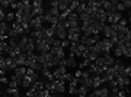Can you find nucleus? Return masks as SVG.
I'll list each match as a JSON object with an SVG mask.
<instances>
[{
  "instance_id": "1",
  "label": "nucleus",
  "mask_w": 131,
  "mask_h": 97,
  "mask_svg": "<svg viewBox=\"0 0 131 97\" xmlns=\"http://www.w3.org/2000/svg\"><path fill=\"white\" fill-rule=\"evenodd\" d=\"M56 38H57V39H60V41H63V39H66V38H67V29L63 28V25H61V23H58V25H57Z\"/></svg>"
},
{
  "instance_id": "2",
  "label": "nucleus",
  "mask_w": 131,
  "mask_h": 97,
  "mask_svg": "<svg viewBox=\"0 0 131 97\" xmlns=\"http://www.w3.org/2000/svg\"><path fill=\"white\" fill-rule=\"evenodd\" d=\"M102 54L105 55V54H109V52L112 51L114 46L111 45V42H109V39H102Z\"/></svg>"
},
{
  "instance_id": "3",
  "label": "nucleus",
  "mask_w": 131,
  "mask_h": 97,
  "mask_svg": "<svg viewBox=\"0 0 131 97\" xmlns=\"http://www.w3.org/2000/svg\"><path fill=\"white\" fill-rule=\"evenodd\" d=\"M42 18H32V20L29 22V26L31 28H35V31H38V29L42 28Z\"/></svg>"
},
{
  "instance_id": "4",
  "label": "nucleus",
  "mask_w": 131,
  "mask_h": 97,
  "mask_svg": "<svg viewBox=\"0 0 131 97\" xmlns=\"http://www.w3.org/2000/svg\"><path fill=\"white\" fill-rule=\"evenodd\" d=\"M13 71H15V75H16L19 80H22L25 77V74H26V68H25V67H16Z\"/></svg>"
},
{
  "instance_id": "5",
  "label": "nucleus",
  "mask_w": 131,
  "mask_h": 97,
  "mask_svg": "<svg viewBox=\"0 0 131 97\" xmlns=\"http://www.w3.org/2000/svg\"><path fill=\"white\" fill-rule=\"evenodd\" d=\"M66 73H67V71H66V67H57V70L52 73V77H54V80H56V78H61Z\"/></svg>"
},
{
  "instance_id": "6",
  "label": "nucleus",
  "mask_w": 131,
  "mask_h": 97,
  "mask_svg": "<svg viewBox=\"0 0 131 97\" xmlns=\"http://www.w3.org/2000/svg\"><path fill=\"white\" fill-rule=\"evenodd\" d=\"M5 62H6V68H7V71H10V70H15L18 65H16V62L13 61V58H10V57H7V58H5Z\"/></svg>"
},
{
  "instance_id": "7",
  "label": "nucleus",
  "mask_w": 131,
  "mask_h": 97,
  "mask_svg": "<svg viewBox=\"0 0 131 97\" xmlns=\"http://www.w3.org/2000/svg\"><path fill=\"white\" fill-rule=\"evenodd\" d=\"M34 49H35V41H34L32 38H29L26 46L24 48V52H34Z\"/></svg>"
},
{
  "instance_id": "8",
  "label": "nucleus",
  "mask_w": 131,
  "mask_h": 97,
  "mask_svg": "<svg viewBox=\"0 0 131 97\" xmlns=\"http://www.w3.org/2000/svg\"><path fill=\"white\" fill-rule=\"evenodd\" d=\"M88 91H89V87H86L84 84H82V86H79V87H77L76 94H79L80 97H82V96H88Z\"/></svg>"
},
{
  "instance_id": "9",
  "label": "nucleus",
  "mask_w": 131,
  "mask_h": 97,
  "mask_svg": "<svg viewBox=\"0 0 131 97\" xmlns=\"http://www.w3.org/2000/svg\"><path fill=\"white\" fill-rule=\"evenodd\" d=\"M69 0H58V10L60 12H66V10L69 9Z\"/></svg>"
},
{
  "instance_id": "10",
  "label": "nucleus",
  "mask_w": 131,
  "mask_h": 97,
  "mask_svg": "<svg viewBox=\"0 0 131 97\" xmlns=\"http://www.w3.org/2000/svg\"><path fill=\"white\" fill-rule=\"evenodd\" d=\"M101 84H102V80H101V77L95 74L93 77H92V87H93V88H99V87H101Z\"/></svg>"
},
{
  "instance_id": "11",
  "label": "nucleus",
  "mask_w": 131,
  "mask_h": 97,
  "mask_svg": "<svg viewBox=\"0 0 131 97\" xmlns=\"http://www.w3.org/2000/svg\"><path fill=\"white\" fill-rule=\"evenodd\" d=\"M103 61H105V65H106V67H112L114 62H115L114 57H111L109 54H105V55H103Z\"/></svg>"
},
{
  "instance_id": "12",
  "label": "nucleus",
  "mask_w": 131,
  "mask_h": 97,
  "mask_svg": "<svg viewBox=\"0 0 131 97\" xmlns=\"http://www.w3.org/2000/svg\"><path fill=\"white\" fill-rule=\"evenodd\" d=\"M93 54H96L98 57H101V54H102V42L101 41H98L93 45Z\"/></svg>"
},
{
  "instance_id": "13",
  "label": "nucleus",
  "mask_w": 131,
  "mask_h": 97,
  "mask_svg": "<svg viewBox=\"0 0 131 97\" xmlns=\"http://www.w3.org/2000/svg\"><path fill=\"white\" fill-rule=\"evenodd\" d=\"M42 88H44V84H42L41 81H39V80H38L37 83H34L32 86H31V90H34L35 93H37V91H41Z\"/></svg>"
},
{
  "instance_id": "14",
  "label": "nucleus",
  "mask_w": 131,
  "mask_h": 97,
  "mask_svg": "<svg viewBox=\"0 0 131 97\" xmlns=\"http://www.w3.org/2000/svg\"><path fill=\"white\" fill-rule=\"evenodd\" d=\"M67 67H70V68H73V67H76V61H74V54H71L70 52V57L67 58Z\"/></svg>"
},
{
  "instance_id": "15",
  "label": "nucleus",
  "mask_w": 131,
  "mask_h": 97,
  "mask_svg": "<svg viewBox=\"0 0 131 97\" xmlns=\"http://www.w3.org/2000/svg\"><path fill=\"white\" fill-rule=\"evenodd\" d=\"M84 9H86V3H84V2H79V6L76 7V13L82 15L84 12Z\"/></svg>"
},
{
  "instance_id": "16",
  "label": "nucleus",
  "mask_w": 131,
  "mask_h": 97,
  "mask_svg": "<svg viewBox=\"0 0 131 97\" xmlns=\"http://www.w3.org/2000/svg\"><path fill=\"white\" fill-rule=\"evenodd\" d=\"M102 33L105 35V39H109V38H111V28H109V25H105V26H103Z\"/></svg>"
},
{
  "instance_id": "17",
  "label": "nucleus",
  "mask_w": 131,
  "mask_h": 97,
  "mask_svg": "<svg viewBox=\"0 0 131 97\" xmlns=\"http://www.w3.org/2000/svg\"><path fill=\"white\" fill-rule=\"evenodd\" d=\"M67 20H69V22H79V15L76 13V12H71V13L69 15Z\"/></svg>"
},
{
  "instance_id": "18",
  "label": "nucleus",
  "mask_w": 131,
  "mask_h": 97,
  "mask_svg": "<svg viewBox=\"0 0 131 97\" xmlns=\"http://www.w3.org/2000/svg\"><path fill=\"white\" fill-rule=\"evenodd\" d=\"M90 19H92V16H90V15H88V13H82V15H79V20H82V23L83 22H89Z\"/></svg>"
},
{
  "instance_id": "19",
  "label": "nucleus",
  "mask_w": 131,
  "mask_h": 97,
  "mask_svg": "<svg viewBox=\"0 0 131 97\" xmlns=\"http://www.w3.org/2000/svg\"><path fill=\"white\" fill-rule=\"evenodd\" d=\"M77 6H79V2H77V0H73V2L69 3V10H70V12H74Z\"/></svg>"
},
{
  "instance_id": "20",
  "label": "nucleus",
  "mask_w": 131,
  "mask_h": 97,
  "mask_svg": "<svg viewBox=\"0 0 131 97\" xmlns=\"http://www.w3.org/2000/svg\"><path fill=\"white\" fill-rule=\"evenodd\" d=\"M93 64L96 65V67H102V65H105V61H103V57H98L96 60L93 61Z\"/></svg>"
},
{
  "instance_id": "21",
  "label": "nucleus",
  "mask_w": 131,
  "mask_h": 97,
  "mask_svg": "<svg viewBox=\"0 0 131 97\" xmlns=\"http://www.w3.org/2000/svg\"><path fill=\"white\" fill-rule=\"evenodd\" d=\"M7 48H9V44H6L5 41H0V52L2 54L7 51Z\"/></svg>"
},
{
  "instance_id": "22",
  "label": "nucleus",
  "mask_w": 131,
  "mask_h": 97,
  "mask_svg": "<svg viewBox=\"0 0 131 97\" xmlns=\"http://www.w3.org/2000/svg\"><path fill=\"white\" fill-rule=\"evenodd\" d=\"M130 75H131V67L130 65H128V67L125 65V68H124V71H122L121 77H130Z\"/></svg>"
},
{
  "instance_id": "23",
  "label": "nucleus",
  "mask_w": 131,
  "mask_h": 97,
  "mask_svg": "<svg viewBox=\"0 0 131 97\" xmlns=\"http://www.w3.org/2000/svg\"><path fill=\"white\" fill-rule=\"evenodd\" d=\"M7 94H12L13 97H19V90L18 88H7Z\"/></svg>"
},
{
  "instance_id": "24",
  "label": "nucleus",
  "mask_w": 131,
  "mask_h": 97,
  "mask_svg": "<svg viewBox=\"0 0 131 97\" xmlns=\"http://www.w3.org/2000/svg\"><path fill=\"white\" fill-rule=\"evenodd\" d=\"M48 13L51 15V16H58V15H60V10H58V7H51Z\"/></svg>"
},
{
  "instance_id": "25",
  "label": "nucleus",
  "mask_w": 131,
  "mask_h": 97,
  "mask_svg": "<svg viewBox=\"0 0 131 97\" xmlns=\"http://www.w3.org/2000/svg\"><path fill=\"white\" fill-rule=\"evenodd\" d=\"M10 6V0H2L0 2V7L2 9H6V7H9Z\"/></svg>"
},
{
  "instance_id": "26",
  "label": "nucleus",
  "mask_w": 131,
  "mask_h": 97,
  "mask_svg": "<svg viewBox=\"0 0 131 97\" xmlns=\"http://www.w3.org/2000/svg\"><path fill=\"white\" fill-rule=\"evenodd\" d=\"M67 46H70V41L66 38V39H63V41H61V48L64 49V48H67Z\"/></svg>"
},
{
  "instance_id": "27",
  "label": "nucleus",
  "mask_w": 131,
  "mask_h": 97,
  "mask_svg": "<svg viewBox=\"0 0 131 97\" xmlns=\"http://www.w3.org/2000/svg\"><path fill=\"white\" fill-rule=\"evenodd\" d=\"M96 58H98V55H96V54H93V52H90L89 55H88V58H86V60H89L90 62H93V61L96 60Z\"/></svg>"
},
{
  "instance_id": "28",
  "label": "nucleus",
  "mask_w": 131,
  "mask_h": 97,
  "mask_svg": "<svg viewBox=\"0 0 131 97\" xmlns=\"http://www.w3.org/2000/svg\"><path fill=\"white\" fill-rule=\"evenodd\" d=\"M32 5V7H42V2L41 0H35L34 3H31Z\"/></svg>"
},
{
  "instance_id": "29",
  "label": "nucleus",
  "mask_w": 131,
  "mask_h": 97,
  "mask_svg": "<svg viewBox=\"0 0 131 97\" xmlns=\"http://www.w3.org/2000/svg\"><path fill=\"white\" fill-rule=\"evenodd\" d=\"M6 19H7L9 22H12V20L15 19V13H13V12H9V13L6 15Z\"/></svg>"
},
{
  "instance_id": "30",
  "label": "nucleus",
  "mask_w": 131,
  "mask_h": 97,
  "mask_svg": "<svg viewBox=\"0 0 131 97\" xmlns=\"http://www.w3.org/2000/svg\"><path fill=\"white\" fill-rule=\"evenodd\" d=\"M25 96H26V97H35V96H37V93L34 91V90H31V88H29L28 91H26V94H25Z\"/></svg>"
},
{
  "instance_id": "31",
  "label": "nucleus",
  "mask_w": 131,
  "mask_h": 97,
  "mask_svg": "<svg viewBox=\"0 0 131 97\" xmlns=\"http://www.w3.org/2000/svg\"><path fill=\"white\" fill-rule=\"evenodd\" d=\"M124 9H125V7L122 5V2H118V5L115 6V10H119V12H121V10H124Z\"/></svg>"
},
{
  "instance_id": "32",
  "label": "nucleus",
  "mask_w": 131,
  "mask_h": 97,
  "mask_svg": "<svg viewBox=\"0 0 131 97\" xmlns=\"http://www.w3.org/2000/svg\"><path fill=\"white\" fill-rule=\"evenodd\" d=\"M76 91H77V86L70 84V94H76Z\"/></svg>"
},
{
  "instance_id": "33",
  "label": "nucleus",
  "mask_w": 131,
  "mask_h": 97,
  "mask_svg": "<svg viewBox=\"0 0 131 97\" xmlns=\"http://www.w3.org/2000/svg\"><path fill=\"white\" fill-rule=\"evenodd\" d=\"M122 5H124L125 9H130V7H131V2H130V0H125V2H122Z\"/></svg>"
},
{
  "instance_id": "34",
  "label": "nucleus",
  "mask_w": 131,
  "mask_h": 97,
  "mask_svg": "<svg viewBox=\"0 0 131 97\" xmlns=\"http://www.w3.org/2000/svg\"><path fill=\"white\" fill-rule=\"evenodd\" d=\"M112 49H114V54H115L117 57H121V49H118L117 46H114Z\"/></svg>"
},
{
  "instance_id": "35",
  "label": "nucleus",
  "mask_w": 131,
  "mask_h": 97,
  "mask_svg": "<svg viewBox=\"0 0 131 97\" xmlns=\"http://www.w3.org/2000/svg\"><path fill=\"white\" fill-rule=\"evenodd\" d=\"M108 84H109V87H111V88L117 87V81H115V78H114V80H111V81H109Z\"/></svg>"
},
{
  "instance_id": "36",
  "label": "nucleus",
  "mask_w": 131,
  "mask_h": 97,
  "mask_svg": "<svg viewBox=\"0 0 131 97\" xmlns=\"http://www.w3.org/2000/svg\"><path fill=\"white\" fill-rule=\"evenodd\" d=\"M50 5H51V7H58V0H52Z\"/></svg>"
},
{
  "instance_id": "37",
  "label": "nucleus",
  "mask_w": 131,
  "mask_h": 97,
  "mask_svg": "<svg viewBox=\"0 0 131 97\" xmlns=\"http://www.w3.org/2000/svg\"><path fill=\"white\" fill-rule=\"evenodd\" d=\"M74 77H76V78H82V71H77V73H74Z\"/></svg>"
},
{
  "instance_id": "38",
  "label": "nucleus",
  "mask_w": 131,
  "mask_h": 97,
  "mask_svg": "<svg viewBox=\"0 0 131 97\" xmlns=\"http://www.w3.org/2000/svg\"><path fill=\"white\" fill-rule=\"evenodd\" d=\"M111 90H112V93H114V94H117V93L119 91V88H118V87H114V88H111Z\"/></svg>"
},
{
  "instance_id": "39",
  "label": "nucleus",
  "mask_w": 131,
  "mask_h": 97,
  "mask_svg": "<svg viewBox=\"0 0 131 97\" xmlns=\"http://www.w3.org/2000/svg\"><path fill=\"white\" fill-rule=\"evenodd\" d=\"M82 97H86V96H82Z\"/></svg>"
},
{
  "instance_id": "40",
  "label": "nucleus",
  "mask_w": 131,
  "mask_h": 97,
  "mask_svg": "<svg viewBox=\"0 0 131 97\" xmlns=\"http://www.w3.org/2000/svg\"><path fill=\"white\" fill-rule=\"evenodd\" d=\"M5 97H7V96H5Z\"/></svg>"
},
{
  "instance_id": "41",
  "label": "nucleus",
  "mask_w": 131,
  "mask_h": 97,
  "mask_svg": "<svg viewBox=\"0 0 131 97\" xmlns=\"http://www.w3.org/2000/svg\"><path fill=\"white\" fill-rule=\"evenodd\" d=\"M24 97H26V96H24Z\"/></svg>"
}]
</instances>
